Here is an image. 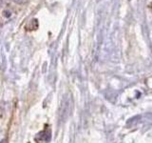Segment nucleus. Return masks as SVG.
<instances>
[{
  "label": "nucleus",
  "mask_w": 152,
  "mask_h": 143,
  "mask_svg": "<svg viewBox=\"0 0 152 143\" xmlns=\"http://www.w3.org/2000/svg\"><path fill=\"white\" fill-rule=\"evenodd\" d=\"M70 98H64L61 104V111H60V116L63 119H66L69 116V112H70Z\"/></svg>",
  "instance_id": "obj_1"
},
{
  "label": "nucleus",
  "mask_w": 152,
  "mask_h": 143,
  "mask_svg": "<svg viewBox=\"0 0 152 143\" xmlns=\"http://www.w3.org/2000/svg\"><path fill=\"white\" fill-rule=\"evenodd\" d=\"M10 1H12L15 4H24V3H26L28 0H10Z\"/></svg>",
  "instance_id": "obj_2"
},
{
  "label": "nucleus",
  "mask_w": 152,
  "mask_h": 143,
  "mask_svg": "<svg viewBox=\"0 0 152 143\" xmlns=\"http://www.w3.org/2000/svg\"><path fill=\"white\" fill-rule=\"evenodd\" d=\"M5 6V2H4V0H0V8H2Z\"/></svg>",
  "instance_id": "obj_3"
},
{
  "label": "nucleus",
  "mask_w": 152,
  "mask_h": 143,
  "mask_svg": "<svg viewBox=\"0 0 152 143\" xmlns=\"http://www.w3.org/2000/svg\"><path fill=\"white\" fill-rule=\"evenodd\" d=\"M0 143H8V139H6V138H4V139H2L1 141H0Z\"/></svg>",
  "instance_id": "obj_4"
}]
</instances>
